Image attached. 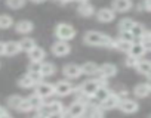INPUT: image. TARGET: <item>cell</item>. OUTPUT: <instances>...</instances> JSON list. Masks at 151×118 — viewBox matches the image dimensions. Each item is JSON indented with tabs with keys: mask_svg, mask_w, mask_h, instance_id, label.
Returning <instances> with one entry per match:
<instances>
[{
	"mask_svg": "<svg viewBox=\"0 0 151 118\" xmlns=\"http://www.w3.org/2000/svg\"><path fill=\"white\" fill-rule=\"evenodd\" d=\"M83 41L89 46H104V47H113L114 43V40L110 36L99 31H88L83 36Z\"/></svg>",
	"mask_w": 151,
	"mask_h": 118,
	"instance_id": "6da1fadb",
	"label": "cell"
},
{
	"mask_svg": "<svg viewBox=\"0 0 151 118\" xmlns=\"http://www.w3.org/2000/svg\"><path fill=\"white\" fill-rule=\"evenodd\" d=\"M55 36L58 37V40L61 41H68V40H73L74 36H76V28L70 24H65V22H61L56 25L55 28Z\"/></svg>",
	"mask_w": 151,
	"mask_h": 118,
	"instance_id": "7a4b0ae2",
	"label": "cell"
},
{
	"mask_svg": "<svg viewBox=\"0 0 151 118\" xmlns=\"http://www.w3.org/2000/svg\"><path fill=\"white\" fill-rule=\"evenodd\" d=\"M65 112H67L70 117H73V118L83 117V115L86 114V105L82 103V102H79V100H76V102H73V103L68 106V109H67Z\"/></svg>",
	"mask_w": 151,
	"mask_h": 118,
	"instance_id": "3957f363",
	"label": "cell"
},
{
	"mask_svg": "<svg viewBox=\"0 0 151 118\" xmlns=\"http://www.w3.org/2000/svg\"><path fill=\"white\" fill-rule=\"evenodd\" d=\"M73 92V84L70 81H65V80H61L56 83V86H53V95L56 96H68L70 93Z\"/></svg>",
	"mask_w": 151,
	"mask_h": 118,
	"instance_id": "277c9868",
	"label": "cell"
},
{
	"mask_svg": "<svg viewBox=\"0 0 151 118\" xmlns=\"http://www.w3.org/2000/svg\"><path fill=\"white\" fill-rule=\"evenodd\" d=\"M117 108H119L122 112H124V114H133V112L138 111V103H136V100H133V99H123V100L119 102Z\"/></svg>",
	"mask_w": 151,
	"mask_h": 118,
	"instance_id": "5b68a950",
	"label": "cell"
},
{
	"mask_svg": "<svg viewBox=\"0 0 151 118\" xmlns=\"http://www.w3.org/2000/svg\"><path fill=\"white\" fill-rule=\"evenodd\" d=\"M70 52H71V47H70L68 41H61L59 40V41H56V43L52 44V53L55 56H65Z\"/></svg>",
	"mask_w": 151,
	"mask_h": 118,
	"instance_id": "8992f818",
	"label": "cell"
},
{
	"mask_svg": "<svg viewBox=\"0 0 151 118\" xmlns=\"http://www.w3.org/2000/svg\"><path fill=\"white\" fill-rule=\"evenodd\" d=\"M117 67L114 64H102L101 67H98V71L96 74L104 77V78H110V77H114L117 74Z\"/></svg>",
	"mask_w": 151,
	"mask_h": 118,
	"instance_id": "52a82bcc",
	"label": "cell"
},
{
	"mask_svg": "<svg viewBox=\"0 0 151 118\" xmlns=\"http://www.w3.org/2000/svg\"><path fill=\"white\" fill-rule=\"evenodd\" d=\"M36 95H39L40 97L46 99V97H49V96L53 95V86H52L50 83H43V81H40V83L36 84Z\"/></svg>",
	"mask_w": 151,
	"mask_h": 118,
	"instance_id": "ba28073f",
	"label": "cell"
},
{
	"mask_svg": "<svg viewBox=\"0 0 151 118\" xmlns=\"http://www.w3.org/2000/svg\"><path fill=\"white\" fill-rule=\"evenodd\" d=\"M95 14H96V19L99 22H111L116 18V12L111 8H102V9H99Z\"/></svg>",
	"mask_w": 151,
	"mask_h": 118,
	"instance_id": "9c48e42d",
	"label": "cell"
},
{
	"mask_svg": "<svg viewBox=\"0 0 151 118\" xmlns=\"http://www.w3.org/2000/svg\"><path fill=\"white\" fill-rule=\"evenodd\" d=\"M98 87H99V84L95 81V80H88V81H85L82 86H80V92L85 95V96H88V97H92L93 95H95V92L98 90Z\"/></svg>",
	"mask_w": 151,
	"mask_h": 118,
	"instance_id": "30bf717a",
	"label": "cell"
},
{
	"mask_svg": "<svg viewBox=\"0 0 151 118\" xmlns=\"http://www.w3.org/2000/svg\"><path fill=\"white\" fill-rule=\"evenodd\" d=\"M62 73L65 77L68 78H77L82 75V70L79 65H76V64H67L64 68H62Z\"/></svg>",
	"mask_w": 151,
	"mask_h": 118,
	"instance_id": "8fae6325",
	"label": "cell"
},
{
	"mask_svg": "<svg viewBox=\"0 0 151 118\" xmlns=\"http://www.w3.org/2000/svg\"><path fill=\"white\" fill-rule=\"evenodd\" d=\"M119 102H120V99H119V96L116 95V93H111L104 102H101L99 103V108L102 109V111H107V109H113V108H117V105H119Z\"/></svg>",
	"mask_w": 151,
	"mask_h": 118,
	"instance_id": "7c38bea8",
	"label": "cell"
},
{
	"mask_svg": "<svg viewBox=\"0 0 151 118\" xmlns=\"http://www.w3.org/2000/svg\"><path fill=\"white\" fill-rule=\"evenodd\" d=\"M135 70H136L138 74H142V75H145L147 78H150V74H151V64L147 61V59H139L138 64H136V67H135Z\"/></svg>",
	"mask_w": 151,
	"mask_h": 118,
	"instance_id": "4fadbf2b",
	"label": "cell"
},
{
	"mask_svg": "<svg viewBox=\"0 0 151 118\" xmlns=\"http://www.w3.org/2000/svg\"><path fill=\"white\" fill-rule=\"evenodd\" d=\"M150 93H151V86L148 83H141V84L135 86V89H133V95L136 97H139V99L147 97Z\"/></svg>",
	"mask_w": 151,
	"mask_h": 118,
	"instance_id": "5bb4252c",
	"label": "cell"
},
{
	"mask_svg": "<svg viewBox=\"0 0 151 118\" xmlns=\"http://www.w3.org/2000/svg\"><path fill=\"white\" fill-rule=\"evenodd\" d=\"M132 8V0H113V11L114 12H127Z\"/></svg>",
	"mask_w": 151,
	"mask_h": 118,
	"instance_id": "9a60e30c",
	"label": "cell"
},
{
	"mask_svg": "<svg viewBox=\"0 0 151 118\" xmlns=\"http://www.w3.org/2000/svg\"><path fill=\"white\" fill-rule=\"evenodd\" d=\"M33 28H34V25L31 21H19L15 24V31L18 34H30L33 31Z\"/></svg>",
	"mask_w": 151,
	"mask_h": 118,
	"instance_id": "2e32d148",
	"label": "cell"
},
{
	"mask_svg": "<svg viewBox=\"0 0 151 118\" xmlns=\"http://www.w3.org/2000/svg\"><path fill=\"white\" fill-rule=\"evenodd\" d=\"M30 56V62H43V59L46 58V52L42 47H34L31 52H28Z\"/></svg>",
	"mask_w": 151,
	"mask_h": 118,
	"instance_id": "e0dca14e",
	"label": "cell"
},
{
	"mask_svg": "<svg viewBox=\"0 0 151 118\" xmlns=\"http://www.w3.org/2000/svg\"><path fill=\"white\" fill-rule=\"evenodd\" d=\"M145 53H147V52H145V49L142 47V44H141L139 41L132 43V46H130V49H129V52H127V55H130V56H133V58H136V59H141Z\"/></svg>",
	"mask_w": 151,
	"mask_h": 118,
	"instance_id": "ac0fdd59",
	"label": "cell"
},
{
	"mask_svg": "<svg viewBox=\"0 0 151 118\" xmlns=\"http://www.w3.org/2000/svg\"><path fill=\"white\" fill-rule=\"evenodd\" d=\"M77 12H79V15H80V16L88 18V16H92V15L95 14V8H93L89 2H86V3H80V5H79Z\"/></svg>",
	"mask_w": 151,
	"mask_h": 118,
	"instance_id": "d6986e66",
	"label": "cell"
},
{
	"mask_svg": "<svg viewBox=\"0 0 151 118\" xmlns=\"http://www.w3.org/2000/svg\"><path fill=\"white\" fill-rule=\"evenodd\" d=\"M17 53H19V44H18V41H14V40L6 41L5 43V55L15 56Z\"/></svg>",
	"mask_w": 151,
	"mask_h": 118,
	"instance_id": "ffe728a7",
	"label": "cell"
},
{
	"mask_svg": "<svg viewBox=\"0 0 151 118\" xmlns=\"http://www.w3.org/2000/svg\"><path fill=\"white\" fill-rule=\"evenodd\" d=\"M18 44H19V50H22V52H31L34 47H36V41L33 40V38H30V37H25V38H22L21 41H18Z\"/></svg>",
	"mask_w": 151,
	"mask_h": 118,
	"instance_id": "44dd1931",
	"label": "cell"
},
{
	"mask_svg": "<svg viewBox=\"0 0 151 118\" xmlns=\"http://www.w3.org/2000/svg\"><path fill=\"white\" fill-rule=\"evenodd\" d=\"M55 65L52 62H42V68H40V74L42 77H50L55 74Z\"/></svg>",
	"mask_w": 151,
	"mask_h": 118,
	"instance_id": "7402d4cb",
	"label": "cell"
},
{
	"mask_svg": "<svg viewBox=\"0 0 151 118\" xmlns=\"http://www.w3.org/2000/svg\"><path fill=\"white\" fill-rule=\"evenodd\" d=\"M111 95V92H110V89L108 87H98V90L95 92V95L92 96V97H95L96 99V102H104L108 96Z\"/></svg>",
	"mask_w": 151,
	"mask_h": 118,
	"instance_id": "603a6c76",
	"label": "cell"
},
{
	"mask_svg": "<svg viewBox=\"0 0 151 118\" xmlns=\"http://www.w3.org/2000/svg\"><path fill=\"white\" fill-rule=\"evenodd\" d=\"M82 70V74H86V75H95L96 71H98V65L95 62H86L80 67Z\"/></svg>",
	"mask_w": 151,
	"mask_h": 118,
	"instance_id": "cb8c5ba5",
	"label": "cell"
},
{
	"mask_svg": "<svg viewBox=\"0 0 151 118\" xmlns=\"http://www.w3.org/2000/svg\"><path fill=\"white\" fill-rule=\"evenodd\" d=\"M27 100H28V103L31 105V108H33V109H39V108L45 103V99H43V97H40V96H39V95H36V93H34V95H31Z\"/></svg>",
	"mask_w": 151,
	"mask_h": 118,
	"instance_id": "d4e9b609",
	"label": "cell"
},
{
	"mask_svg": "<svg viewBox=\"0 0 151 118\" xmlns=\"http://www.w3.org/2000/svg\"><path fill=\"white\" fill-rule=\"evenodd\" d=\"M88 111V109H86ZM85 118H104V111L99 108V106H93L88 111L86 117Z\"/></svg>",
	"mask_w": 151,
	"mask_h": 118,
	"instance_id": "484cf974",
	"label": "cell"
},
{
	"mask_svg": "<svg viewBox=\"0 0 151 118\" xmlns=\"http://www.w3.org/2000/svg\"><path fill=\"white\" fill-rule=\"evenodd\" d=\"M133 24H135L133 19H130V18H123V19L119 22V30H120V33H122V31H130V28L133 27Z\"/></svg>",
	"mask_w": 151,
	"mask_h": 118,
	"instance_id": "4316f807",
	"label": "cell"
},
{
	"mask_svg": "<svg viewBox=\"0 0 151 118\" xmlns=\"http://www.w3.org/2000/svg\"><path fill=\"white\" fill-rule=\"evenodd\" d=\"M144 31H145V27H144L142 24H138V22H135L133 27L130 28V34L133 36V38H138V40H139V37L144 34Z\"/></svg>",
	"mask_w": 151,
	"mask_h": 118,
	"instance_id": "83f0119b",
	"label": "cell"
},
{
	"mask_svg": "<svg viewBox=\"0 0 151 118\" xmlns=\"http://www.w3.org/2000/svg\"><path fill=\"white\" fill-rule=\"evenodd\" d=\"M130 46H132V43H127V41H123V40H116V41L113 43V47H114V49H117V50H120V52H124V53L129 52Z\"/></svg>",
	"mask_w": 151,
	"mask_h": 118,
	"instance_id": "f1b7e54d",
	"label": "cell"
},
{
	"mask_svg": "<svg viewBox=\"0 0 151 118\" xmlns=\"http://www.w3.org/2000/svg\"><path fill=\"white\" fill-rule=\"evenodd\" d=\"M14 25V19L9 15H0V28L2 30H8Z\"/></svg>",
	"mask_w": 151,
	"mask_h": 118,
	"instance_id": "f546056e",
	"label": "cell"
},
{
	"mask_svg": "<svg viewBox=\"0 0 151 118\" xmlns=\"http://www.w3.org/2000/svg\"><path fill=\"white\" fill-rule=\"evenodd\" d=\"M47 106H49V111H50V114H58V112H64L65 109H64V105L61 103V102H50V103H47Z\"/></svg>",
	"mask_w": 151,
	"mask_h": 118,
	"instance_id": "4dcf8cb0",
	"label": "cell"
},
{
	"mask_svg": "<svg viewBox=\"0 0 151 118\" xmlns=\"http://www.w3.org/2000/svg\"><path fill=\"white\" fill-rule=\"evenodd\" d=\"M18 86L19 87H22V89H30V87H34V83L28 78V75L25 74V75H22L19 80H18Z\"/></svg>",
	"mask_w": 151,
	"mask_h": 118,
	"instance_id": "1f68e13d",
	"label": "cell"
},
{
	"mask_svg": "<svg viewBox=\"0 0 151 118\" xmlns=\"http://www.w3.org/2000/svg\"><path fill=\"white\" fill-rule=\"evenodd\" d=\"M21 100H22V97H21L19 95H12V96L8 99V105H9L11 108H14V109H18Z\"/></svg>",
	"mask_w": 151,
	"mask_h": 118,
	"instance_id": "d6a6232c",
	"label": "cell"
},
{
	"mask_svg": "<svg viewBox=\"0 0 151 118\" xmlns=\"http://www.w3.org/2000/svg\"><path fill=\"white\" fill-rule=\"evenodd\" d=\"M6 5L11 9H21L25 5V0H6Z\"/></svg>",
	"mask_w": 151,
	"mask_h": 118,
	"instance_id": "836d02e7",
	"label": "cell"
},
{
	"mask_svg": "<svg viewBox=\"0 0 151 118\" xmlns=\"http://www.w3.org/2000/svg\"><path fill=\"white\" fill-rule=\"evenodd\" d=\"M27 75H28V78L34 83V86L37 84V83H40L42 80H43V77H42V74L40 73H34V71H28L27 73Z\"/></svg>",
	"mask_w": 151,
	"mask_h": 118,
	"instance_id": "e575fe53",
	"label": "cell"
},
{
	"mask_svg": "<svg viewBox=\"0 0 151 118\" xmlns=\"http://www.w3.org/2000/svg\"><path fill=\"white\" fill-rule=\"evenodd\" d=\"M119 40H123V41H127V43H135V38L130 34V31H122Z\"/></svg>",
	"mask_w": 151,
	"mask_h": 118,
	"instance_id": "d590c367",
	"label": "cell"
},
{
	"mask_svg": "<svg viewBox=\"0 0 151 118\" xmlns=\"http://www.w3.org/2000/svg\"><path fill=\"white\" fill-rule=\"evenodd\" d=\"M18 111H21V112H30V111H33V108H31V105L28 103L27 99H22L21 103H19V106H18Z\"/></svg>",
	"mask_w": 151,
	"mask_h": 118,
	"instance_id": "8d00e7d4",
	"label": "cell"
},
{
	"mask_svg": "<svg viewBox=\"0 0 151 118\" xmlns=\"http://www.w3.org/2000/svg\"><path fill=\"white\" fill-rule=\"evenodd\" d=\"M37 111V115L39 117H43V118H46L49 114H50V111H49V106H47V103H43L39 109H36Z\"/></svg>",
	"mask_w": 151,
	"mask_h": 118,
	"instance_id": "74e56055",
	"label": "cell"
},
{
	"mask_svg": "<svg viewBox=\"0 0 151 118\" xmlns=\"http://www.w3.org/2000/svg\"><path fill=\"white\" fill-rule=\"evenodd\" d=\"M138 9L144 11V12H150V9H151V0H142V2L138 5Z\"/></svg>",
	"mask_w": 151,
	"mask_h": 118,
	"instance_id": "f35d334b",
	"label": "cell"
},
{
	"mask_svg": "<svg viewBox=\"0 0 151 118\" xmlns=\"http://www.w3.org/2000/svg\"><path fill=\"white\" fill-rule=\"evenodd\" d=\"M138 61H139V59H136V58H133V56L127 55V58H126V61H124V64H126V67L135 68V67H136V64H138Z\"/></svg>",
	"mask_w": 151,
	"mask_h": 118,
	"instance_id": "ab89813d",
	"label": "cell"
},
{
	"mask_svg": "<svg viewBox=\"0 0 151 118\" xmlns=\"http://www.w3.org/2000/svg\"><path fill=\"white\" fill-rule=\"evenodd\" d=\"M40 68H42V62H30V65H28V71L40 73Z\"/></svg>",
	"mask_w": 151,
	"mask_h": 118,
	"instance_id": "60d3db41",
	"label": "cell"
},
{
	"mask_svg": "<svg viewBox=\"0 0 151 118\" xmlns=\"http://www.w3.org/2000/svg\"><path fill=\"white\" fill-rule=\"evenodd\" d=\"M46 118H62V112H58V114H49Z\"/></svg>",
	"mask_w": 151,
	"mask_h": 118,
	"instance_id": "b9f144b4",
	"label": "cell"
},
{
	"mask_svg": "<svg viewBox=\"0 0 151 118\" xmlns=\"http://www.w3.org/2000/svg\"><path fill=\"white\" fill-rule=\"evenodd\" d=\"M2 55H5V43L0 41V56Z\"/></svg>",
	"mask_w": 151,
	"mask_h": 118,
	"instance_id": "7bdbcfd3",
	"label": "cell"
},
{
	"mask_svg": "<svg viewBox=\"0 0 151 118\" xmlns=\"http://www.w3.org/2000/svg\"><path fill=\"white\" fill-rule=\"evenodd\" d=\"M58 2H59L61 5H65V3H68V2H73V0H58Z\"/></svg>",
	"mask_w": 151,
	"mask_h": 118,
	"instance_id": "ee69618b",
	"label": "cell"
},
{
	"mask_svg": "<svg viewBox=\"0 0 151 118\" xmlns=\"http://www.w3.org/2000/svg\"><path fill=\"white\" fill-rule=\"evenodd\" d=\"M0 118H12V117H11L8 112H6V114H3V115H0Z\"/></svg>",
	"mask_w": 151,
	"mask_h": 118,
	"instance_id": "f6af8a7d",
	"label": "cell"
},
{
	"mask_svg": "<svg viewBox=\"0 0 151 118\" xmlns=\"http://www.w3.org/2000/svg\"><path fill=\"white\" fill-rule=\"evenodd\" d=\"M31 2H33V3H43L45 0H31Z\"/></svg>",
	"mask_w": 151,
	"mask_h": 118,
	"instance_id": "bcb514c9",
	"label": "cell"
},
{
	"mask_svg": "<svg viewBox=\"0 0 151 118\" xmlns=\"http://www.w3.org/2000/svg\"><path fill=\"white\" fill-rule=\"evenodd\" d=\"M3 114H6V111H5L2 106H0V115H3Z\"/></svg>",
	"mask_w": 151,
	"mask_h": 118,
	"instance_id": "7dc6e473",
	"label": "cell"
},
{
	"mask_svg": "<svg viewBox=\"0 0 151 118\" xmlns=\"http://www.w3.org/2000/svg\"><path fill=\"white\" fill-rule=\"evenodd\" d=\"M76 2H79V3H86L88 0H76Z\"/></svg>",
	"mask_w": 151,
	"mask_h": 118,
	"instance_id": "c3c4849f",
	"label": "cell"
},
{
	"mask_svg": "<svg viewBox=\"0 0 151 118\" xmlns=\"http://www.w3.org/2000/svg\"><path fill=\"white\" fill-rule=\"evenodd\" d=\"M36 118H43V117H39V115H36Z\"/></svg>",
	"mask_w": 151,
	"mask_h": 118,
	"instance_id": "681fc988",
	"label": "cell"
},
{
	"mask_svg": "<svg viewBox=\"0 0 151 118\" xmlns=\"http://www.w3.org/2000/svg\"><path fill=\"white\" fill-rule=\"evenodd\" d=\"M79 118H85V117H79Z\"/></svg>",
	"mask_w": 151,
	"mask_h": 118,
	"instance_id": "f907efd6",
	"label": "cell"
}]
</instances>
